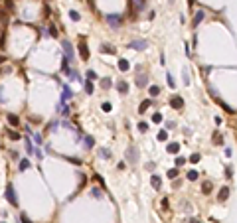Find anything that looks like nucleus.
Segmentation results:
<instances>
[{
    "label": "nucleus",
    "instance_id": "f257e3e1",
    "mask_svg": "<svg viewBox=\"0 0 237 223\" xmlns=\"http://www.w3.org/2000/svg\"><path fill=\"white\" fill-rule=\"evenodd\" d=\"M4 198L8 200V203L10 205H18V198H16V191H14V186L12 184H8V188H6V191H4Z\"/></svg>",
    "mask_w": 237,
    "mask_h": 223
},
{
    "label": "nucleus",
    "instance_id": "f03ea898",
    "mask_svg": "<svg viewBox=\"0 0 237 223\" xmlns=\"http://www.w3.org/2000/svg\"><path fill=\"white\" fill-rule=\"evenodd\" d=\"M105 20H107V24H109L111 28H119V26L123 24V18H121L119 14H109V16H105Z\"/></svg>",
    "mask_w": 237,
    "mask_h": 223
},
{
    "label": "nucleus",
    "instance_id": "7ed1b4c3",
    "mask_svg": "<svg viewBox=\"0 0 237 223\" xmlns=\"http://www.w3.org/2000/svg\"><path fill=\"white\" fill-rule=\"evenodd\" d=\"M126 160H128L131 164H136V162H138V150H136L135 146H128V148H126Z\"/></svg>",
    "mask_w": 237,
    "mask_h": 223
},
{
    "label": "nucleus",
    "instance_id": "20e7f679",
    "mask_svg": "<svg viewBox=\"0 0 237 223\" xmlns=\"http://www.w3.org/2000/svg\"><path fill=\"white\" fill-rule=\"evenodd\" d=\"M128 47H131V49H138V51H140V49H146L148 44H146V40H135V42H131V44H128Z\"/></svg>",
    "mask_w": 237,
    "mask_h": 223
},
{
    "label": "nucleus",
    "instance_id": "39448f33",
    "mask_svg": "<svg viewBox=\"0 0 237 223\" xmlns=\"http://www.w3.org/2000/svg\"><path fill=\"white\" fill-rule=\"evenodd\" d=\"M170 107H172V109H182V107H184V99H182L180 95H172Z\"/></svg>",
    "mask_w": 237,
    "mask_h": 223
},
{
    "label": "nucleus",
    "instance_id": "423d86ee",
    "mask_svg": "<svg viewBox=\"0 0 237 223\" xmlns=\"http://www.w3.org/2000/svg\"><path fill=\"white\" fill-rule=\"evenodd\" d=\"M229 193H231V190H229L227 186H223V188L219 190V193H217V201H221V203L227 201V200H229Z\"/></svg>",
    "mask_w": 237,
    "mask_h": 223
},
{
    "label": "nucleus",
    "instance_id": "0eeeda50",
    "mask_svg": "<svg viewBox=\"0 0 237 223\" xmlns=\"http://www.w3.org/2000/svg\"><path fill=\"white\" fill-rule=\"evenodd\" d=\"M117 91H119L121 95H126V93H128V83H126L124 79H119V81H117Z\"/></svg>",
    "mask_w": 237,
    "mask_h": 223
},
{
    "label": "nucleus",
    "instance_id": "6e6552de",
    "mask_svg": "<svg viewBox=\"0 0 237 223\" xmlns=\"http://www.w3.org/2000/svg\"><path fill=\"white\" fill-rule=\"evenodd\" d=\"M150 184H152L154 190H160V188H162V178H160L158 174H152V176H150Z\"/></svg>",
    "mask_w": 237,
    "mask_h": 223
},
{
    "label": "nucleus",
    "instance_id": "1a4fd4ad",
    "mask_svg": "<svg viewBox=\"0 0 237 223\" xmlns=\"http://www.w3.org/2000/svg\"><path fill=\"white\" fill-rule=\"evenodd\" d=\"M79 56H81V59H83V61H87V59H89V47L83 44V42L79 44Z\"/></svg>",
    "mask_w": 237,
    "mask_h": 223
},
{
    "label": "nucleus",
    "instance_id": "9d476101",
    "mask_svg": "<svg viewBox=\"0 0 237 223\" xmlns=\"http://www.w3.org/2000/svg\"><path fill=\"white\" fill-rule=\"evenodd\" d=\"M203 16H205V14H203V10H198L196 14H194V20H192V26H194V28H198V24L203 20Z\"/></svg>",
    "mask_w": 237,
    "mask_h": 223
},
{
    "label": "nucleus",
    "instance_id": "9b49d317",
    "mask_svg": "<svg viewBox=\"0 0 237 223\" xmlns=\"http://www.w3.org/2000/svg\"><path fill=\"white\" fill-rule=\"evenodd\" d=\"M178 150H180V142H170L166 146V152L168 154H178Z\"/></svg>",
    "mask_w": 237,
    "mask_h": 223
},
{
    "label": "nucleus",
    "instance_id": "f8f14e48",
    "mask_svg": "<svg viewBox=\"0 0 237 223\" xmlns=\"http://www.w3.org/2000/svg\"><path fill=\"white\" fill-rule=\"evenodd\" d=\"M73 97V91L69 89L67 85H63V95H61V103H65V101H69Z\"/></svg>",
    "mask_w": 237,
    "mask_h": 223
},
{
    "label": "nucleus",
    "instance_id": "ddd939ff",
    "mask_svg": "<svg viewBox=\"0 0 237 223\" xmlns=\"http://www.w3.org/2000/svg\"><path fill=\"white\" fill-rule=\"evenodd\" d=\"M148 109H150V99H146V101H142V103H140V107H138V113H140V115H144Z\"/></svg>",
    "mask_w": 237,
    "mask_h": 223
},
{
    "label": "nucleus",
    "instance_id": "4468645a",
    "mask_svg": "<svg viewBox=\"0 0 237 223\" xmlns=\"http://www.w3.org/2000/svg\"><path fill=\"white\" fill-rule=\"evenodd\" d=\"M83 146H85V148H87V150H91V148H93V146H95V138H93V136H85V142H83Z\"/></svg>",
    "mask_w": 237,
    "mask_h": 223
},
{
    "label": "nucleus",
    "instance_id": "2eb2a0df",
    "mask_svg": "<svg viewBox=\"0 0 237 223\" xmlns=\"http://www.w3.org/2000/svg\"><path fill=\"white\" fill-rule=\"evenodd\" d=\"M212 188H214V184H212L210 180H205V182L202 184V191L203 193H212Z\"/></svg>",
    "mask_w": 237,
    "mask_h": 223
},
{
    "label": "nucleus",
    "instance_id": "dca6fc26",
    "mask_svg": "<svg viewBox=\"0 0 237 223\" xmlns=\"http://www.w3.org/2000/svg\"><path fill=\"white\" fill-rule=\"evenodd\" d=\"M6 121H8L12 126H18V124H20V119H18L16 115H6Z\"/></svg>",
    "mask_w": 237,
    "mask_h": 223
},
{
    "label": "nucleus",
    "instance_id": "f3484780",
    "mask_svg": "<svg viewBox=\"0 0 237 223\" xmlns=\"http://www.w3.org/2000/svg\"><path fill=\"white\" fill-rule=\"evenodd\" d=\"M101 54H115V47L111 44H101Z\"/></svg>",
    "mask_w": 237,
    "mask_h": 223
},
{
    "label": "nucleus",
    "instance_id": "a211bd4d",
    "mask_svg": "<svg viewBox=\"0 0 237 223\" xmlns=\"http://www.w3.org/2000/svg\"><path fill=\"white\" fill-rule=\"evenodd\" d=\"M146 75H144V73H140V75H138V77H136V85H138V87H146Z\"/></svg>",
    "mask_w": 237,
    "mask_h": 223
},
{
    "label": "nucleus",
    "instance_id": "6ab92c4d",
    "mask_svg": "<svg viewBox=\"0 0 237 223\" xmlns=\"http://www.w3.org/2000/svg\"><path fill=\"white\" fill-rule=\"evenodd\" d=\"M63 51H65V57L67 59H71V56H73V51H71V45H69V42H63Z\"/></svg>",
    "mask_w": 237,
    "mask_h": 223
},
{
    "label": "nucleus",
    "instance_id": "aec40b11",
    "mask_svg": "<svg viewBox=\"0 0 237 223\" xmlns=\"http://www.w3.org/2000/svg\"><path fill=\"white\" fill-rule=\"evenodd\" d=\"M99 156L105 158V160H109V158H111V150H109V148H99Z\"/></svg>",
    "mask_w": 237,
    "mask_h": 223
},
{
    "label": "nucleus",
    "instance_id": "412c9836",
    "mask_svg": "<svg viewBox=\"0 0 237 223\" xmlns=\"http://www.w3.org/2000/svg\"><path fill=\"white\" fill-rule=\"evenodd\" d=\"M111 85H113V83H111V79L109 77H105V79H101V89H111Z\"/></svg>",
    "mask_w": 237,
    "mask_h": 223
},
{
    "label": "nucleus",
    "instance_id": "4be33fe9",
    "mask_svg": "<svg viewBox=\"0 0 237 223\" xmlns=\"http://www.w3.org/2000/svg\"><path fill=\"white\" fill-rule=\"evenodd\" d=\"M133 4H135L136 10H142V8L146 6V0H133Z\"/></svg>",
    "mask_w": 237,
    "mask_h": 223
},
{
    "label": "nucleus",
    "instance_id": "5701e85b",
    "mask_svg": "<svg viewBox=\"0 0 237 223\" xmlns=\"http://www.w3.org/2000/svg\"><path fill=\"white\" fill-rule=\"evenodd\" d=\"M119 69L121 71H128V61L126 59H119Z\"/></svg>",
    "mask_w": 237,
    "mask_h": 223
},
{
    "label": "nucleus",
    "instance_id": "b1692460",
    "mask_svg": "<svg viewBox=\"0 0 237 223\" xmlns=\"http://www.w3.org/2000/svg\"><path fill=\"white\" fill-rule=\"evenodd\" d=\"M148 93H150V97H156V95H160V87H158V85H152V87L148 89Z\"/></svg>",
    "mask_w": 237,
    "mask_h": 223
},
{
    "label": "nucleus",
    "instance_id": "393cba45",
    "mask_svg": "<svg viewBox=\"0 0 237 223\" xmlns=\"http://www.w3.org/2000/svg\"><path fill=\"white\" fill-rule=\"evenodd\" d=\"M69 18H71L73 22H79V20H81V16H79L77 10H71V12H69Z\"/></svg>",
    "mask_w": 237,
    "mask_h": 223
},
{
    "label": "nucleus",
    "instance_id": "a878e982",
    "mask_svg": "<svg viewBox=\"0 0 237 223\" xmlns=\"http://www.w3.org/2000/svg\"><path fill=\"white\" fill-rule=\"evenodd\" d=\"M6 134H8V138H12V140H20V138H22V136L16 132V130H8Z\"/></svg>",
    "mask_w": 237,
    "mask_h": 223
},
{
    "label": "nucleus",
    "instance_id": "bb28decb",
    "mask_svg": "<svg viewBox=\"0 0 237 223\" xmlns=\"http://www.w3.org/2000/svg\"><path fill=\"white\" fill-rule=\"evenodd\" d=\"M28 168H30V160H26V158H24V160H20V170H28Z\"/></svg>",
    "mask_w": 237,
    "mask_h": 223
},
{
    "label": "nucleus",
    "instance_id": "cd10ccee",
    "mask_svg": "<svg viewBox=\"0 0 237 223\" xmlns=\"http://www.w3.org/2000/svg\"><path fill=\"white\" fill-rule=\"evenodd\" d=\"M188 180H190V182H196V180H198V172H196V170H190V172H188Z\"/></svg>",
    "mask_w": 237,
    "mask_h": 223
},
{
    "label": "nucleus",
    "instance_id": "c85d7f7f",
    "mask_svg": "<svg viewBox=\"0 0 237 223\" xmlns=\"http://www.w3.org/2000/svg\"><path fill=\"white\" fill-rule=\"evenodd\" d=\"M170 180H174L176 176H178V168H172V170H168V174H166Z\"/></svg>",
    "mask_w": 237,
    "mask_h": 223
},
{
    "label": "nucleus",
    "instance_id": "c756f323",
    "mask_svg": "<svg viewBox=\"0 0 237 223\" xmlns=\"http://www.w3.org/2000/svg\"><path fill=\"white\" fill-rule=\"evenodd\" d=\"M214 138H215V144H219V146L223 144V136H221L219 132H215V134H214Z\"/></svg>",
    "mask_w": 237,
    "mask_h": 223
},
{
    "label": "nucleus",
    "instance_id": "7c9ffc66",
    "mask_svg": "<svg viewBox=\"0 0 237 223\" xmlns=\"http://www.w3.org/2000/svg\"><path fill=\"white\" fill-rule=\"evenodd\" d=\"M152 123H162V115H160V113H154V115H152Z\"/></svg>",
    "mask_w": 237,
    "mask_h": 223
},
{
    "label": "nucleus",
    "instance_id": "2f4dec72",
    "mask_svg": "<svg viewBox=\"0 0 237 223\" xmlns=\"http://www.w3.org/2000/svg\"><path fill=\"white\" fill-rule=\"evenodd\" d=\"M85 91H87V95H91V93H93V83H91L89 79H87V83H85Z\"/></svg>",
    "mask_w": 237,
    "mask_h": 223
},
{
    "label": "nucleus",
    "instance_id": "473e14b6",
    "mask_svg": "<svg viewBox=\"0 0 237 223\" xmlns=\"http://www.w3.org/2000/svg\"><path fill=\"white\" fill-rule=\"evenodd\" d=\"M138 130H140V132H146L148 130V123H138Z\"/></svg>",
    "mask_w": 237,
    "mask_h": 223
},
{
    "label": "nucleus",
    "instance_id": "72a5a7b5",
    "mask_svg": "<svg viewBox=\"0 0 237 223\" xmlns=\"http://www.w3.org/2000/svg\"><path fill=\"white\" fill-rule=\"evenodd\" d=\"M63 158H65L67 162H73V164H77V166H81V160H79V158H69V156H63Z\"/></svg>",
    "mask_w": 237,
    "mask_h": 223
},
{
    "label": "nucleus",
    "instance_id": "f704fd0d",
    "mask_svg": "<svg viewBox=\"0 0 237 223\" xmlns=\"http://www.w3.org/2000/svg\"><path fill=\"white\" fill-rule=\"evenodd\" d=\"M87 79H89V81H93V79H97V73H95L93 69H89V71H87Z\"/></svg>",
    "mask_w": 237,
    "mask_h": 223
},
{
    "label": "nucleus",
    "instance_id": "c9c22d12",
    "mask_svg": "<svg viewBox=\"0 0 237 223\" xmlns=\"http://www.w3.org/2000/svg\"><path fill=\"white\" fill-rule=\"evenodd\" d=\"M200 154H192V156H190V162H192V164H198V162H200Z\"/></svg>",
    "mask_w": 237,
    "mask_h": 223
},
{
    "label": "nucleus",
    "instance_id": "e433bc0d",
    "mask_svg": "<svg viewBox=\"0 0 237 223\" xmlns=\"http://www.w3.org/2000/svg\"><path fill=\"white\" fill-rule=\"evenodd\" d=\"M49 36H54V38H57V28L54 26V24L49 26Z\"/></svg>",
    "mask_w": 237,
    "mask_h": 223
},
{
    "label": "nucleus",
    "instance_id": "4c0bfd02",
    "mask_svg": "<svg viewBox=\"0 0 237 223\" xmlns=\"http://www.w3.org/2000/svg\"><path fill=\"white\" fill-rule=\"evenodd\" d=\"M34 140H36V144H42V134L34 132Z\"/></svg>",
    "mask_w": 237,
    "mask_h": 223
},
{
    "label": "nucleus",
    "instance_id": "58836bf2",
    "mask_svg": "<svg viewBox=\"0 0 237 223\" xmlns=\"http://www.w3.org/2000/svg\"><path fill=\"white\" fill-rule=\"evenodd\" d=\"M111 109H113V105H111V103H103V111H105V113H109Z\"/></svg>",
    "mask_w": 237,
    "mask_h": 223
},
{
    "label": "nucleus",
    "instance_id": "ea45409f",
    "mask_svg": "<svg viewBox=\"0 0 237 223\" xmlns=\"http://www.w3.org/2000/svg\"><path fill=\"white\" fill-rule=\"evenodd\" d=\"M166 136H168L166 130H160V132H158V140H166Z\"/></svg>",
    "mask_w": 237,
    "mask_h": 223
},
{
    "label": "nucleus",
    "instance_id": "a19ab883",
    "mask_svg": "<svg viewBox=\"0 0 237 223\" xmlns=\"http://www.w3.org/2000/svg\"><path fill=\"white\" fill-rule=\"evenodd\" d=\"M184 164H186V158H176V166H184Z\"/></svg>",
    "mask_w": 237,
    "mask_h": 223
},
{
    "label": "nucleus",
    "instance_id": "79ce46f5",
    "mask_svg": "<svg viewBox=\"0 0 237 223\" xmlns=\"http://www.w3.org/2000/svg\"><path fill=\"white\" fill-rule=\"evenodd\" d=\"M24 142H26V150H28V152H32V150H34V148H32V142H30V140H28V138H26V140H24Z\"/></svg>",
    "mask_w": 237,
    "mask_h": 223
},
{
    "label": "nucleus",
    "instance_id": "37998d69",
    "mask_svg": "<svg viewBox=\"0 0 237 223\" xmlns=\"http://www.w3.org/2000/svg\"><path fill=\"white\" fill-rule=\"evenodd\" d=\"M166 77H168V85H170V87H174V85H176V83H174V79H172V75H170V73H168V75H166Z\"/></svg>",
    "mask_w": 237,
    "mask_h": 223
},
{
    "label": "nucleus",
    "instance_id": "c03bdc74",
    "mask_svg": "<svg viewBox=\"0 0 237 223\" xmlns=\"http://www.w3.org/2000/svg\"><path fill=\"white\" fill-rule=\"evenodd\" d=\"M20 219H22V223H32V221H30V219H28V215H24V213H22V215H20Z\"/></svg>",
    "mask_w": 237,
    "mask_h": 223
},
{
    "label": "nucleus",
    "instance_id": "a18cd8bd",
    "mask_svg": "<svg viewBox=\"0 0 237 223\" xmlns=\"http://www.w3.org/2000/svg\"><path fill=\"white\" fill-rule=\"evenodd\" d=\"M225 176H227V178H231V176H233V170H231V168H225Z\"/></svg>",
    "mask_w": 237,
    "mask_h": 223
},
{
    "label": "nucleus",
    "instance_id": "49530a36",
    "mask_svg": "<svg viewBox=\"0 0 237 223\" xmlns=\"http://www.w3.org/2000/svg\"><path fill=\"white\" fill-rule=\"evenodd\" d=\"M36 156H38V160H42V158H44V154H42V150H36Z\"/></svg>",
    "mask_w": 237,
    "mask_h": 223
},
{
    "label": "nucleus",
    "instance_id": "de8ad7c7",
    "mask_svg": "<svg viewBox=\"0 0 237 223\" xmlns=\"http://www.w3.org/2000/svg\"><path fill=\"white\" fill-rule=\"evenodd\" d=\"M162 207H164V209L168 207V198H164V200H162Z\"/></svg>",
    "mask_w": 237,
    "mask_h": 223
},
{
    "label": "nucleus",
    "instance_id": "09e8293b",
    "mask_svg": "<svg viewBox=\"0 0 237 223\" xmlns=\"http://www.w3.org/2000/svg\"><path fill=\"white\" fill-rule=\"evenodd\" d=\"M190 223H202L200 219H190Z\"/></svg>",
    "mask_w": 237,
    "mask_h": 223
},
{
    "label": "nucleus",
    "instance_id": "8fccbe9b",
    "mask_svg": "<svg viewBox=\"0 0 237 223\" xmlns=\"http://www.w3.org/2000/svg\"><path fill=\"white\" fill-rule=\"evenodd\" d=\"M2 61H4V57H0V63H2Z\"/></svg>",
    "mask_w": 237,
    "mask_h": 223
}]
</instances>
